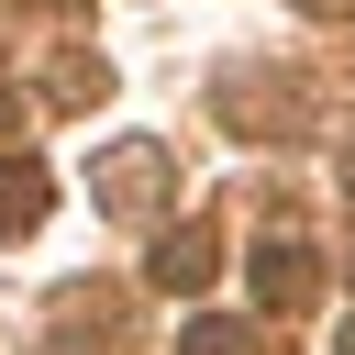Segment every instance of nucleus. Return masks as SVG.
Segmentation results:
<instances>
[{
	"label": "nucleus",
	"mask_w": 355,
	"mask_h": 355,
	"mask_svg": "<svg viewBox=\"0 0 355 355\" xmlns=\"http://www.w3.org/2000/svg\"><path fill=\"white\" fill-rule=\"evenodd\" d=\"M0 133H11V89H0Z\"/></svg>",
	"instance_id": "4"
},
{
	"label": "nucleus",
	"mask_w": 355,
	"mask_h": 355,
	"mask_svg": "<svg viewBox=\"0 0 355 355\" xmlns=\"http://www.w3.org/2000/svg\"><path fill=\"white\" fill-rule=\"evenodd\" d=\"M200 277H211V233H200V222H178V233L155 244V288H200Z\"/></svg>",
	"instance_id": "3"
},
{
	"label": "nucleus",
	"mask_w": 355,
	"mask_h": 355,
	"mask_svg": "<svg viewBox=\"0 0 355 355\" xmlns=\"http://www.w3.org/2000/svg\"><path fill=\"white\" fill-rule=\"evenodd\" d=\"M255 300H266V311H300V300H311V255H300V244H266V255H255Z\"/></svg>",
	"instance_id": "2"
},
{
	"label": "nucleus",
	"mask_w": 355,
	"mask_h": 355,
	"mask_svg": "<svg viewBox=\"0 0 355 355\" xmlns=\"http://www.w3.org/2000/svg\"><path fill=\"white\" fill-rule=\"evenodd\" d=\"M44 211H55V178L33 155H0V233H33Z\"/></svg>",
	"instance_id": "1"
}]
</instances>
